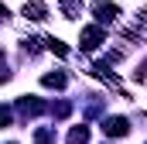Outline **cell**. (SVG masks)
<instances>
[{
	"mask_svg": "<svg viewBox=\"0 0 147 144\" xmlns=\"http://www.w3.org/2000/svg\"><path fill=\"white\" fill-rule=\"evenodd\" d=\"M48 48H51V52H55V55H62V58H65V55H69V48H65V45H62V41H58V38H48Z\"/></svg>",
	"mask_w": 147,
	"mask_h": 144,
	"instance_id": "cell-8",
	"label": "cell"
},
{
	"mask_svg": "<svg viewBox=\"0 0 147 144\" xmlns=\"http://www.w3.org/2000/svg\"><path fill=\"white\" fill-rule=\"evenodd\" d=\"M48 110H51L55 117H69V113H72V107H69V103H55V107H48Z\"/></svg>",
	"mask_w": 147,
	"mask_h": 144,
	"instance_id": "cell-9",
	"label": "cell"
},
{
	"mask_svg": "<svg viewBox=\"0 0 147 144\" xmlns=\"http://www.w3.org/2000/svg\"><path fill=\"white\" fill-rule=\"evenodd\" d=\"M34 137H38V144H48V141H51V130H38Z\"/></svg>",
	"mask_w": 147,
	"mask_h": 144,
	"instance_id": "cell-11",
	"label": "cell"
},
{
	"mask_svg": "<svg viewBox=\"0 0 147 144\" xmlns=\"http://www.w3.org/2000/svg\"><path fill=\"white\" fill-rule=\"evenodd\" d=\"M65 82H69L65 72H48V75H41V86H48V89H65Z\"/></svg>",
	"mask_w": 147,
	"mask_h": 144,
	"instance_id": "cell-6",
	"label": "cell"
},
{
	"mask_svg": "<svg viewBox=\"0 0 147 144\" xmlns=\"http://www.w3.org/2000/svg\"><path fill=\"white\" fill-rule=\"evenodd\" d=\"M69 144H89V127L82 124V127H72L69 130Z\"/></svg>",
	"mask_w": 147,
	"mask_h": 144,
	"instance_id": "cell-7",
	"label": "cell"
},
{
	"mask_svg": "<svg viewBox=\"0 0 147 144\" xmlns=\"http://www.w3.org/2000/svg\"><path fill=\"white\" fill-rule=\"evenodd\" d=\"M127 130H130V120L127 117H106L103 120V134L106 137H127Z\"/></svg>",
	"mask_w": 147,
	"mask_h": 144,
	"instance_id": "cell-2",
	"label": "cell"
},
{
	"mask_svg": "<svg viewBox=\"0 0 147 144\" xmlns=\"http://www.w3.org/2000/svg\"><path fill=\"white\" fill-rule=\"evenodd\" d=\"M10 120H14L10 107H0V127H10Z\"/></svg>",
	"mask_w": 147,
	"mask_h": 144,
	"instance_id": "cell-10",
	"label": "cell"
},
{
	"mask_svg": "<svg viewBox=\"0 0 147 144\" xmlns=\"http://www.w3.org/2000/svg\"><path fill=\"white\" fill-rule=\"evenodd\" d=\"M140 17H144V21H147V10H140Z\"/></svg>",
	"mask_w": 147,
	"mask_h": 144,
	"instance_id": "cell-13",
	"label": "cell"
},
{
	"mask_svg": "<svg viewBox=\"0 0 147 144\" xmlns=\"http://www.w3.org/2000/svg\"><path fill=\"white\" fill-rule=\"evenodd\" d=\"M21 14H24L28 21H45V17H48V7H45V3H24Z\"/></svg>",
	"mask_w": 147,
	"mask_h": 144,
	"instance_id": "cell-5",
	"label": "cell"
},
{
	"mask_svg": "<svg viewBox=\"0 0 147 144\" xmlns=\"http://www.w3.org/2000/svg\"><path fill=\"white\" fill-rule=\"evenodd\" d=\"M0 21H7V7L3 3H0Z\"/></svg>",
	"mask_w": 147,
	"mask_h": 144,
	"instance_id": "cell-12",
	"label": "cell"
},
{
	"mask_svg": "<svg viewBox=\"0 0 147 144\" xmlns=\"http://www.w3.org/2000/svg\"><path fill=\"white\" fill-rule=\"evenodd\" d=\"M103 28H96V24H86L82 28V35H79V41H82V52H96L99 45H103Z\"/></svg>",
	"mask_w": 147,
	"mask_h": 144,
	"instance_id": "cell-1",
	"label": "cell"
},
{
	"mask_svg": "<svg viewBox=\"0 0 147 144\" xmlns=\"http://www.w3.org/2000/svg\"><path fill=\"white\" fill-rule=\"evenodd\" d=\"M17 110H21L24 117H38L41 110H48V107H45L38 96H21V100H17Z\"/></svg>",
	"mask_w": 147,
	"mask_h": 144,
	"instance_id": "cell-4",
	"label": "cell"
},
{
	"mask_svg": "<svg viewBox=\"0 0 147 144\" xmlns=\"http://www.w3.org/2000/svg\"><path fill=\"white\" fill-rule=\"evenodd\" d=\"M92 14L99 17V24H113V21L120 17V7H116V3H106V0H99V3H92Z\"/></svg>",
	"mask_w": 147,
	"mask_h": 144,
	"instance_id": "cell-3",
	"label": "cell"
}]
</instances>
